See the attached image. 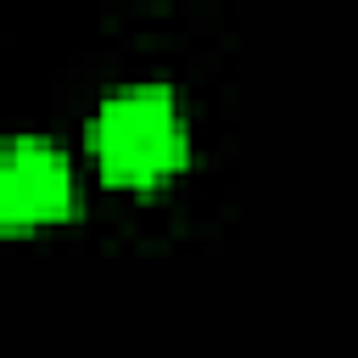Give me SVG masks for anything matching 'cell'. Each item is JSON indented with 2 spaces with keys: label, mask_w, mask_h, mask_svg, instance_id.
I'll return each instance as SVG.
<instances>
[{
  "label": "cell",
  "mask_w": 358,
  "mask_h": 358,
  "mask_svg": "<svg viewBox=\"0 0 358 358\" xmlns=\"http://www.w3.org/2000/svg\"><path fill=\"white\" fill-rule=\"evenodd\" d=\"M67 207H73L67 157L39 140L11 145V157L0 162V218L11 229H34V224H56Z\"/></svg>",
  "instance_id": "7a4b0ae2"
},
{
  "label": "cell",
  "mask_w": 358,
  "mask_h": 358,
  "mask_svg": "<svg viewBox=\"0 0 358 358\" xmlns=\"http://www.w3.org/2000/svg\"><path fill=\"white\" fill-rule=\"evenodd\" d=\"M95 162L112 185H157L185 162V112L168 90H117L95 112Z\"/></svg>",
  "instance_id": "6da1fadb"
}]
</instances>
